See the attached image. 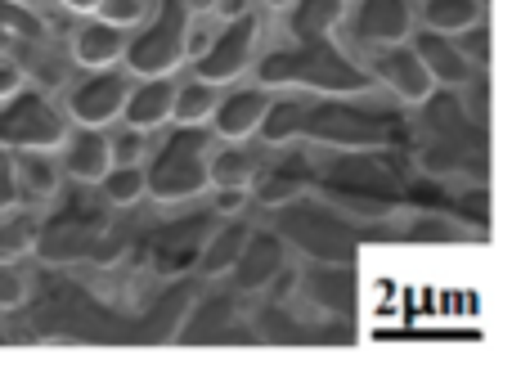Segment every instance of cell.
<instances>
[{"label":"cell","instance_id":"6da1fadb","mask_svg":"<svg viewBox=\"0 0 512 373\" xmlns=\"http://www.w3.org/2000/svg\"><path fill=\"white\" fill-rule=\"evenodd\" d=\"M418 122H409V158L418 162L423 176L441 180H468V185H486L490 180V122L463 108L459 90H441L423 99Z\"/></svg>","mask_w":512,"mask_h":373},{"label":"cell","instance_id":"7a4b0ae2","mask_svg":"<svg viewBox=\"0 0 512 373\" xmlns=\"http://www.w3.org/2000/svg\"><path fill=\"white\" fill-rule=\"evenodd\" d=\"M414 176L409 149H346L319 167L315 194L355 221H391L405 207V180Z\"/></svg>","mask_w":512,"mask_h":373},{"label":"cell","instance_id":"3957f363","mask_svg":"<svg viewBox=\"0 0 512 373\" xmlns=\"http://www.w3.org/2000/svg\"><path fill=\"white\" fill-rule=\"evenodd\" d=\"M297 140L319 149H409V122L400 108L373 104L369 90L360 95H315L301 108Z\"/></svg>","mask_w":512,"mask_h":373},{"label":"cell","instance_id":"277c9868","mask_svg":"<svg viewBox=\"0 0 512 373\" xmlns=\"http://www.w3.org/2000/svg\"><path fill=\"white\" fill-rule=\"evenodd\" d=\"M50 203V216L32 221V248L27 252H36L45 266H77V261L104 266L117 207L95 185H72V194H54Z\"/></svg>","mask_w":512,"mask_h":373},{"label":"cell","instance_id":"5b68a950","mask_svg":"<svg viewBox=\"0 0 512 373\" xmlns=\"http://www.w3.org/2000/svg\"><path fill=\"white\" fill-rule=\"evenodd\" d=\"M256 86L265 90H310V95H360L373 86L369 68L333 36L288 41L256 54Z\"/></svg>","mask_w":512,"mask_h":373},{"label":"cell","instance_id":"8992f818","mask_svg":"<svg viewBox=\"0 0 512 373\" xmlns=\"http://www.w3.org/2000/svg\"><path fill=\"white\" fill-rule=\"evenodd\" d=\"M167 131V126H162ZM216 135L207 126H176L162 135L158 144H149L144 153V198L153 203H194L212 189L207 180V158H212Z\"/></svg>","mask_w":512,"mask_h":373},{"label":"cell","instance_id":"52a82bcc","mask_svg":"<svg viewBox=\"0 0 512 373\" xmlns=\"http://www.w3.org/2000/svg\"><path fill=\"white\" fill-rule=\"evenodd\" d=\"M274 212V234H279L288 248H297L306 261H337V266H351L355 248H360L364 230L355 216L337 212L328 198L319 194H297L292 203L270 207Z\"/></svg>","mask_w":512,"mask_h":373},{"label":"cell","instance_id":"ba28073f","mask_svg":"<svg viewBox=\"0 0 512 373\" xmlns=\"http://www.w3.org/2000/svg\"><path fill=\"white\" fill-rule=\"evenodd\" d=\"M189 32H194V14L185 0H158L126 36L122 68L131 77H171L189 63Z\"/></svg>","mask_w":512,"mask_h":373},{"label":"cell","instance_id":"9c48e42d","mask_svg":"<svg viewBox=\"0 0 512 373\" xmlns=\"http://www.w3.org/2000/svg\"><path fill=\"white\" fill-rule=\"evenodd\" d=\"M68 113L54 104L45 90L36 86H14L0 95V149L9 153H54L68 135Z\"/></svg>","mask_w":512,"mask_h":373},{"label":"cell","instance_id":"30bf717a","mask_svg":"<svg viewBox=\"0 0 512 373\" xmlns=\"http://www.w3.org/2000/svg\"><path fill=\"white\" fill-rule=\"evenodd\" d=\"M256 54H261V14L256 9H239L189 54V77H203L212 86H230L243 72H252Z\"/></svg>","mask_w":512,"mask_h":373},{"label":"cell","instance_id":"8fae6325","mask_svg":"<svg viewBox=\"0 0 512 373\" xmlns=\"http://www.w3.org/2000/svg\"><path fill=\"white\" fill-rule=\"evenodd\" d=\"M346 50H382V45H400L418 32V5L414 0H346Z\"/></svg>","mask_w":512,"mask_h":373},{"label":"cell","instance_id":"7c38bea8","mask_svg":"<svg viewBox=\"0 0 512 373\" xmlns=\"http://www.w3.org/2000/svg\"><path fill=\"white\" fill-rule=\"evenodd\" d=\"M216 225V212H194V216H176V221H162L149 230V239L140 243V257L149 261L153 275L180 279L189 266L198 261L207 230Z\"/></svg>","mask_w":512,"mask_h":373},{"label":"cell","instance_id":"4fadbf2b","mask_svg":"<svg viewBox=\"0 0 512 373\" xmlns=\"http://www.w3.org/2000/svg\"><path fill=\"white\" fill-rule=\"evenodd\" d=\"M131 90V72L126 68H86V77H77L68 86L63 113L72 126H113L122 117V99Z\"/></svg>","mask_w":512,"mask_h":373},{"label":"cell","instance_id":"5bb4252c","mask_svg":"<svg viewBox=\"0 0 512 373\" xmlns=\"http://www.w3.org/2000/svg\"><path fill=\"white\" fill-rule=\"evenodd\" d=\"M310 185H315V158H310L306 149L279 144V149L265 153V162H261V171H256V180L248 185V194L261 207H279V203H292L297 194H306Z\"/></svg>","mask_w":512,"mask_h":373},{"label":"cell","instance_id":"9a60e30c","mask_svg":"<svg viewBox=\"0 0 512 373\" xmlns=\"http://www.w3.org/2000/svg\"><path fill=\"white\" fill-rule=\"evenodd\" d=\"M369 77L378 81V86H387V95L396 99L400 108H414V104H423L427 95H432V77H427V68L418 63V54H414V45L409 41H400V45H382V50H373L369 54Z\"/></svg>","mask_w":512,"mask_h":373},{"label":"cell","instance_id":"2e32d148","mask_svg":"<svg viewBox=\"0 0 512 373\" xmlns=\"http://www.w3.org/2000/svg\"><path fill=\"white\" fill-rule=\"evenodd\" d=\"M248 324L239 320V293H207L198 302H189V311L180 315L176 338L180 342H252V333H243Z\"/></svg>","mask_w":512,"mask_h":373},{"label":"cell","instance_id":"e0dca14e","mask_svg":"<svg viewBox=\"0 0 512 373\" xmlns=\"http://www.w3.org/2000/svg\"><path fill=\"white\" fill-rule=\"evenodd\" d=\"M292 297H301V302H306L310 311H319L324 320H333V315H351L355 311V270L337 266V261H310L306 270H297Z\"/></svg>","mask_w":512,"mask_h":373},{"label":"cell","instance_id":"ac0fdd59","mask_svg":"<svg viewBox=\"0 0 512 373\" xmlns=\"http://www.w3.org/2000/svg\"><path fill=\"white\" fill-rule=\"evenodd\" d=\"M59 171L72 185H99L104 171L113 167V153H108V126H68L59 149Z\"/></svg>","mask_w":512,"mask_h":373},{"label":"cell","instance_id":"d6986e66","mask_svg":"<svg viewBox=\"0 0 512 373\" xmlns=\"http://www.w3.org/2000/svg\"><path fill=\"white\" fill-rule=\"evenodd\" d=\"M50 45V27L23 0H0V59H9L18 72L32 59H41V50Z\"/></svg>","mask_w":512,"mask_h":373},{"label":"cell","instance_id":"ffe728a7","mask_svg":"<svg viewBox=\"0 0 512 373\" xmlns=\"http://www.w3.org/2000/svg\"><path fill=\"white\" fill-rule=\"evenodd\" d=\"M283 266H288V243L274 234V225L270 230H252L248 243H243V252H239V261L230 266V284L239 297L265 293V284H270Z\"/></svg>","mask_w":512,"mask_h":373},{"label":"cell","instance_id":"44dd1931","mask_svg":"<svg viewBox=\"0 0 512 373\" xmlns=\"http://www.w3.org/2000/svg\"><path fill=\"white\" fill-rule=\"evenodd\" d=\"M265 104H270V90L265 86L221 90L212 117H207V131H212L216 140H252L261 117H265Z\"/></svg>","mask_w":512,"mask_h":373},{"label":"cell","instance_id":"7402d4cb","mask_svg":"<svg viewBox=\"0 0 512 373\" xmlns=\"http://www.w3.org/2000/svg\"><path fill=\"white\" fill-rule=\"evenodd\" d=\"M171 104H176V77H140V81L131 77L117 122L158 135L162 126H171Z\"/></svg>","mask_w":512,"mask_h":373},{"label":"cell","instance_id":"603a6c76","mask_svg":"<svg viewBox=\"0 0 512 373\" xmlns=\"http://www.w3.org/2000/svg\"><path fill=\"white\" fill-rule=\"evenodd\" d=\"M409 45H414V54H418V63L427 68V77H432V86H441V90H459V86H468L472 81V63H468V54L459 50V41L454 36H445V32H414L409 36Z\"/></svg>","mask_w":512,"mask_h":373},{"label":"cell","instance_id":"cb8c5ba5","mask_svg":"<svg viewBox=\"0 0 512 373\" xmlns=\"http://www.w3.org/2000/svg\"><path fill=\"white\" fill-rule=\"evenodd\" d=\"M126 36H131L126 27L108 23V18H99V14H86L77 27H72L68 54H72V63H81V68H113V63H122Z\"/></svg>","mask_w":512,"mask_h":373},{"label":"cell","instance_id":"d4e9b609","mask_svg":"<svg viewBox=\"0 0 512 373\" xmlns=\"http://www.w3.org/2000/svg\"><path fill=\"white\" fill-rule=\"evenodd\" d=\"M270 144H252V140H216L212 158H207V180L212 189H248L261 171Z\"/></svg>","mask_w":512,"mask_h":373},{"label":"cell","instance_id":"484cf974","mask_svg":"<svg viewBox=\"0 0 512 373\" xmlns=\"http://www.w3.org/2000/svg\"><path fill=\"white\" fill-rule=\"evenodd\" d=\"M248 234H252V225L248 221H239V216H216V225L207 230V239H203V248H198V261L194 266L203 270L207 279H221V275H230V266L239 261V252H243V243H248Z\"/></svg>","mask_w":512,"mask_h":373},{"label":"cell","instance_id":"4316f807","mask_svg":"<svg viewBox=\"0 0 512 373\" xmlns=\"http://www.w3.org/2000/svg\"><path fill=\"white\" fill-rule=\"evenodd\" d=\"M14 176H18V203H50L63 185V171L54 153H14Z\"/></svg>","mask_w":512,"mask_h":373},{"label":"cell","instance_id":"83f0119b","mask_svg":"<svg viewBox=\"0 0 512 373\" xmlns=\"http://www.w3.org/2000/svg\"><path fill=\"white\" fill-rule=\"evenodd\" d=\"M283 14H288L292 41H319V36H333L342 27L346 0H292Z\"/></svg>","mask_w":512,"mask_h":373},{"label":"cell","instance_id":"f1b7e54d","mask_svg":"<svg viewBox=\"0 0 512 373\" xmlns=\"http://www.w3.org/2000/svg\"><path fill=\"white\" fill-rule=\"evenodd\" d=\"M477 18H486V0H418V23L427 32L459 36L463 27H472Z\"/></svg>","mask_w":512,"mask_h":373},{"label":"cell","instance_id":"f546056e","mask_svg":"<svg viewBox=\"0 0 512 373\" xmlns=\"http://www.w3.org/2000/svg\"><path fill=\"white\" fill-rule=\"evenodd\" d=\"M301 108H306V99H301V95H274V90H270L265 117H261V126H256L261 144H270V149H279V144H297Z\"/></svg>","mask_w":512,"mask_h":373},{"label":"cell","instance_id":"4dcf8cb0","mask_svg":"<svg viewBox=\"0 0 512 373\" xmlns=\"http://www.w3.org/2000/svg\"><path fill=\"white\" fill-rule=\"evenodd\" d=\"M216 99H221V86H212V81H203V77L176 81V104H171V122H176V126H207V117H212Z\"/></svg>","mask_w":512,"mask_h":373},{"label":"cell","instance_id":"1f68e13d","mask_svg":"<svg viewBox=\"0 0 512 373\" xmlns=\"http://www.w3.org/2000/svg\"><path fill=\"white\" fill-rule=\"evenodd\" d=\"M95 189L117 207V212H126V207L144 203V167L140 162H113Z\"/></svg>","mask_w":512,"mask_h":373},{"label":"cell","instance_id":"d6a6232c","mask_svg":"<svg viewBox=\"0 0 512 373\" xmlns=\"http://www.w3.org/2000/svg\"><path fill=\"white\" fill-rule=\"evenodd\" d=\"M32 248V221L18 212H5L0 216V261H14Z\"/></svg>","mask_w":512,"mask_h":373},{"label":"cell","instance_id":"836d02e7","mask_svg":"<svg viewBox=\"0 0 512 373\" xmlns=\"http://www.w3.org/2000/svg\"><path fill=\"white\" fill-rule=\"evenodd\" d=\"M454 41H459V50L468 54L472 68H477V72H490V18H477V23L463 27Z\"/></svg>","mask_w":512,"mask_h":373},{"label":"cell","instance_id":"e575fe53","mask_svg":"<svg viewBox=\"0 0 512 373\" xmlns=\"http://www.w3.org/2000/svg\"><path fill=\"white\" fill-rule=\"evenodd\" d=\"M149 131H135V126H117V131H108V153H113V162H144V153H149Z\"/></svg>","mask_w":512,"mask_h":373},{"label":"cell","instance_id":"d590c367","mask_svg":"<svg viewBox=\"0 0 512 373\" xmlns=\"http://www.w3.org/2000/svg\"><path fill=\"white\" fill-rule=\"evenodd\" d=\"M149 9H153V0H99V9H95V14L131 32V27L140 23V18L149 14Z\"/></svg>","mask_w":512,"mask_h":373},{"label":"cell","instance_id":"8d00e7d4","mask_svg":"<svg viewBox=\"0 0 512 373\" xmlns=\"http://www.w3.org/2000/svg\"><path fill=\"white\" fill-rule=\"evenodd\" d=\"M23 297H27L23 270H18L14 261H0V311H14V306H23Z\"/></svg>","mask_w":512,"mask_h":373},{"label":"cell","instance_id":"74e56055","mask_svg":"<svg viewBox=\"0 0 512 373\" xmlns=\"http://www.w3.org/2000/svg\"><path fill=\"white\" fill-rule=\"evenodd\" d=\"M18 176H14V153L0 149V216L5 212H18Z\"/></svg>","mask_w":512,"mask_h":373},{"label":"cell","instance_id":"f35d334b","mask_svg":"<svg viewBox=\"0 0 512 373\" xmlns=\"http://www.w3.org/2000/svg\"><path fill=\"white\" fill-rule=\"evenodd\" d=\"M248 203H252V194H248V189H216V198H212V212H216V216H239Z\"/></svg>","mask_w":512,"mask_h":373},{"label":"cell","instance_id":"ab89813d","mask_svg":"<svg viewBox=\"0 0 512 373\" xmlns=\"http://www.w3.org/2000/svg\"><path fill=\"white\" fill-rule=\"evenodd\" d=\"M14 86H23V72H18L9 59H0V95H9Z\"/></svg>","mask_w":512,"mask_h":373},{"label":"cell","instance_id":"60d3db41","mask_svg":"<svg viewBox=\"0 0 512 373\" xmlns=\"http://www.w3.org/2000/svg\"><path fill=\"white\" fill-rule=\"evenodd\" d=\"M59 5L68 9V14H95L99 0H59Z\"/></svg>","mask_w":512,"mask_h":373},{"label":"cell","instance_id":"b9f144b4","mask_svg":"<svg viewBox=\"0 0 512 373\" xmlns=\"http://www.w3.org/2000/svg\"><path fill=\"white\" fill-rule=\"evenodd\" d=\"M261 5H265V9H288L292 0H261Z\"/></svg>","mask_w":512,"mask_h":373},{"label":"cell","instance_id":"7bdbcfd3","mask_svg":"<svg viewBox=\"0 0 512 373\" xmlns=\"http://www.w3.org/2000/svg\"><path fill=\"white\" fill-rule=\"evenodd\" d=\"M0 342H5V333H0Z\"/></svg>","mask_w":512,"mask_h":373}]
</instances>
